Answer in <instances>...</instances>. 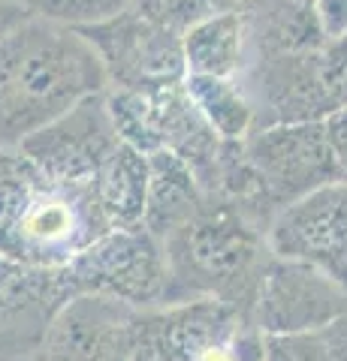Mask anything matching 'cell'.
Wrapping results in <instances>:
<instances>
[{
	"label": "cell",
	"mask_w": 347,
	"mask_h": 361,
	"mask_svg": "<svg viewBox=\"0 0 347 361\" xmlns=\"http://www.w3.org/2000/svg\"><path fill=\"white\" fill-rule=\"evenodd\" d=\"M109 87L106 63L79 27L30 16L0 37V142L21 145Z\"/></svg>",
	"instance_id": "6da1fadb"
},
{
	"label": "cell",
	"mask_w": 347,
	"mask_h": 361,
	"mask_svg": "<svg viewBox=\"0 0 347 361\" xmlns=\"http://www.w3.org/2000/svg\"><path fill=\"white\" fill-rule=\"evenodd\" d=\"M170 262L166 304L215 298L254 313L269 262V223L251 208L208 196L187 223L160 241Z\"/></svg>",
	"instance_id": "7a4b0ae2"
},
{
	"label": "cell",
	"mask_w": 347,
	"mask_h": 361,
	"mask_svg": "<svg viewBox=\"0 0 347 361\" xmlns=\"http://www.w3.org/2000/svg\"><path fill=\"white\" fill-rule=\"evenodd\" d=\"M109 109L121 139L142 154L172 151L190 166L199 187L208 193L220 166L227 139H220L194 97L182 82L151 90H115L109 87Z\"/></svg>",
	"instance_id": "3957f363"
},
{
	"label": "cell",
	"mask_w": 347,
	"mask_h": 361,
	"mask_svg": "<svg viewBox=\"0 0 347 361\" xmlns=\"http://www.w3.org/2000/svg\"><path fill=\"white\" fill-rule=\"evenodd\" d=\"M61 268L76 298H109L133 310L166 304L170 262L148 229H112Z\"/></svg>",
	"instance_id": "277c9868"
},
{
	"label": "cell",
	"mask_w": 347,
	"mask_h": 361,
	"mask_svg": "<svg viewBox=\"0 0 347 361\" xmlns=\"http://www.w3.org/2000/svg\"><path fill=\"white\" fill-rule=\"evenodd\" d=\"M251 322L215 298L136 310L133 361H239V337Z\"/></svg>",
	"instance_id": "5b68a950"
},
{
	"label": "cell",
	"mask_w": 347,
	"mask_h": 361,
	"mask_svg": "<svg viewBox=\"0 0 347 361\" xmlns=\"http://www.w3.org/2000/svg\"><path fill=\"white\" fill-rule=\"evenodd\" d=\"M245 151L260 178V190L272 217L290 202L308 196L311 190L344 180L323 121L257 127L245 135Z\"/></svg>",
	"instance_id": "8992f818"
},
{
	"label": "cell",
	"mask_w": 347,
	"mask_h": 361,
	"mask_svg": "<svg viewBox=\"0 0 347 361\" xmlns=\"http://www.w3.org/2000/svg\"><path fill=\"white\" fill-rule=\"evenodd\" d=\"M94 42L115 90H151L187 75L184 33L127 6L115 18L79 27Z\"/></svg>",
	"instance_id": "52a82bcc"
},
{
	"label": "cell",
	"mask_w": 347,
	"mask_h": 361,
	"mask_svg": "<svg viewBox=\"0 0 347 361\" xmlns=\"http://www.w3.org/2000/svg\"><path fill=\"white\" fill-rule=\"evenodd\" d=\"M106 94L82 99L66 115L30 133L18 145L49 180H58V184L91 180L124 142L115 127V118H112Z\"/></svg>",
	"instance_id": "ba28073f"
},
{
	"label": "cell",
	"mask_w": 347,
	"mask_h": 361,
	"mask_svg": "<svg viewBox=\"0 0 347 361\" xmlns=\"http://www.w3.org/2000/svg\"><path fill=\"white\" fill-rule=\"evenodd\" d=\"M347 313V286L329 271L296 259H272L251 319L266 337L327 329Z\"/></svg>",
	"instance_id": "9c48e42d"
},
{
	"label": "cell",
	"mask_w": 347,
	"mask_h": 361,
	"mask_svg": "<svg viewBox=\"0 0 347 361\" xmlns=\"http://www.w3.org/2000/svg\"><path fill=\"white\" fill-rule=\"evenodd\" d=\"M73 301L61 265H28L0 256V361H21L30 349H40Z\"/></svg>",
	"instance_id": "30bf717a"
},
{
	"label": "cell",
	"mask_w": 347,
	"mask_h": 361,
	"mask_svg": "<svg viewBox=\"0 0 347 361\" xmlns=\"http://www.w3.org/2000/svg\"><path fill=\"white\" fill-rule=\"evenodd\" d=\"M269 247L278 259L311 262L347 286V180L284 205L269 223Z\"/></svg>",
	"instance_id": "8fae6325"
},
{
	"label": "cell",
	"mask_w": 347,
	"mask_h": 361,
	"mask_svg": "<svg viewBox=\"0 0 347 361\" xmlns=\"http://www.w3.org/2000/svg\"><path fill=\"white\" fill-rule=\"evenodd\" d=\"M133 319L136 310L109 298H76L46 341L37 361H133Z\"/></svg>",
	"instance_id": "7c38bea8"
},
{
	"label": "cell",
	"mask_w": 347,
	"mask_h": 361,
	"mask_svg": "<svg viewBox=\"0 0 347 361\" xmlns=\"http://www.w3.org/2000/svg\"><path fill=\"white\" fill-rule=\"evenodd\" d=\"M187 75L239 78L248 63V21L239 9H220L184 30Z\"/></svg>",
	"instance_id": "4fadbf2b"
},
{
	"label": "cell",
	"mask_w": 347,
	"mask_h": 361,
	"mask_svg": "<svg viewBox=\"0 0 347 361\" xmlns=\"http://www.w3.org/2000/svg\"><path fill=\"white\" fill-rule=\"evenodd\" d=\"M91 180L112 229H145L151 187L148 154L133 148L130 142H121L118 151L109 157Z\"/></svg>",
	"instance_id": "5bb4252c"
},
{
	"label": "cell",
	"mask_w": 347,
	"mask_h": 361,
	"mask_svg": "<svg viewBox=\"0 0 347 361\" xmlns=\"http://www.w3.org/2000/svg\"><path fill=\"white\" fill-rule=\"evenodd\" d=\"M151 163V187H148V214H145V229L154 238L163 241L182 223L206 205V190L190 172V166L172 151L148 154Z\"/></svg>",
	"instance_id": "9a60e30c"
},
{
	"label": "cell",
	"mask_w": 347,
	"mask_h": 361,
	"mask_svg": "<svg viewBox=\"0 0 347 361\" xmlns=\"http://www.w3.org/2000/svg\"><path fill=\"white\" fill-rule=\"evenodd\" d=\"M184 85L194 97L196 109L206 115V121L215 127L220 139H245L254 130L257 115L242 78L184 75Z\"/></svg>",
	"instance_id": "2e32d148"
},
{
	"label": "cell",
	"mask_w": 347,
	"mask_h": 361,
	"mask_svg": "<svg viewBox=\"0 0 347 361\" xmlns=\"http://www.w3.org/2000/svg\"><path fill=\"white\" fill-rule=\"evenodd\" d=\"M266 361H347V313L317 331L266 337Z\"/></svg>",
	"instance_id": "e0dca14e"
},
{
	"label": "cell",
	"mask_w": 347,
	"mask_h": 361,
	"mask_svg": "<svg viewBox=\"0 0 347 361\" xmlns=\"http://www.w3.org/2000/svg\"><path fill=\"white\" fill-rule=\"evenodd\" d=\"M37 18H49L70 27H91L115 18L133 6V0H16Z\"/></svg>",
	"instance_id": "ac0fdd59"
},
{
	"label": "cell",
	"mask_w": 347,
	"mask_h": 361,
	"mask_svg": "<svg viewBox=\"0 0 347 361\" xmlns=\"http://www.w3.org/2000/svg\"><path fill=\"white\" fill-rule=\"evenodd\" d=\"M311 4L327 42L347 37V0H311Z\"/></svg>",
	"instance_id": "d6986e66"
},
{
	"label": "cell",
	"mask_w": 347,
	"mask_h": 361,
	"mask_svg": "<svg viewBox=\"0 0 347 361\" xmlns=\"http://www.w3.org/2000/svg\"><path fill=\"white\" fill-rule=\"evenodd\" d=\"M323 123H327V135H329L335 163H339V172L347 180V106L332 111L329 118H323Z\"/></svg>",
	"instance_id": "ffe728a7"
},
{
	"label": "cell",
	"mask_w": 347,
	"mask_h": 361,
	"mask_svg": "<svg viewBox=\"0 0 347 361\" xmlns=\"http://www.w3.org/2000/svg\"><path fill=\"white\" fill-rule=\"evenodd\" d=\"M30 13L21 4H16V0H0V37L4 33H9L13 27H18L21 21H28Z\"/></svg>",
	"instance_id": "44dd1931"
}]
</instances>
